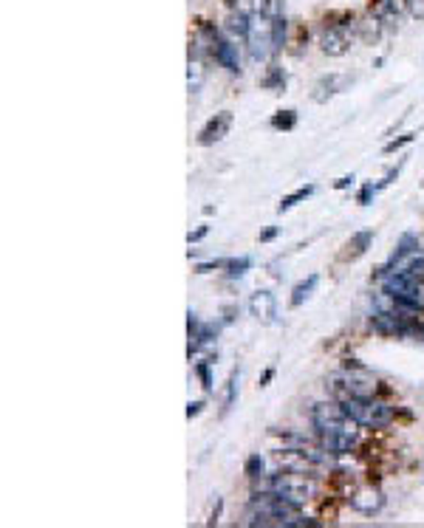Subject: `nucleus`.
Here are the masks:
<instances>
[{"instance_id":"nucleus-1","label":"nucleus","mask_w":424,"mask_h":528,"mask_svg":"<svg viewBox=\"0 0 424 528\" xmlns=\"http://www.w3.org/2000/svg\"><path fill=\"white\" fill-rule=\"evenodd\" d=\"M311 424L317 429L320 447L331 455H351L359 444V424L343 410L340 401H320L311 410Z\"/></svg>"},{"instance_id":"nucleus-2","label":"nucleus","mask_w":424,"mask_h":528,"mask_svg":"<svg viewBox=\"0 0 424 528\" xmlns=\"http://www.w3.org/2000/svg\"><path fill=\"white\" fill-rule=\"evenodd\" d=\"M328 393L334 395L337 401H348V398H371V395H379L382 384L376 376H371V373L365 367H345L340 373H334V376L328 379Z\"/></svg>"},{"instance_id":"nucleus-3","label":"nucleus","mask_w":424,"mask_h":528,"mask_svg":"<svg viewBox=\"0 0 424 528\" xmlns=\"http://www.w3.org/2000/svg\"><path fill=\"white\" fill-rule=\"evenodd\" d=\"M343 410L365 429H382L393 421L396 410L390 407L387 401H382L379 395H371V398H348V401H340Z\"/></svg>"},{"instance_id":"nucleus-4","label":"nucleus","mask_w":424,"mask_h":528,"mask_svg":"<svg viewBox=\"0 0 424 528\" xmlns=\"http://www.w3.org/2000/svg\"><path fill=\"white\" fill-rule=\"evenodd\" d=\"M266 491L271 494H278L280 500L291 503V506H306L311 497H314V483L309 478H302V472H278V475H271L266 483H263Z\"/></svg>"},{"instance_id":"nucleus-5","label":"nucleus","mask_w":424,"mask_h":528,"mask_svg":"<svg viewBox=\"0 0 424 528\" xmlns=\"http://www.w3.org/2000/svg\"><path fill=\"white\" fill-rule=\"evenodd\" d=\"M382 294L421 311L424 308V280L407 277V274H385L382 277Z\"/></svg>"},{"instance_id":"nucleus-6","label":"nucleus","mask_w":424,"mask_h":528,"mask_svg":"<svg viewBox=\"0 0 424 528\" xmlns=\"http://www.w3.org/2000/svg\"><path fill=\"white\" fill-rule=\"evenodd\" d=\"M247 43H249L252 59H263L271 48H275V35H271V20L269 17H260V14L252 17V28H249Z\"/></svg>"},{"instance_id":"nucleus-7","label":"nucleus","mask_w":424,"mask_h":528,"mask_svg":"<svg viewBox=\"0 0 424 528\" xmlns=\"http://www.w3.org/2000/svg\"><path fill=\"white\" fill-rule=\"evenodd\" d=\"M320 48L322 54L328 57H343L348 54L351 48V23H334V26H328L322 31V37H320Z\"/></svg>"},{"instance_id":"nucleus-8","label":"nucleus","mask_w":424,"mask_h":528,"mask_svg":"<svg viewBox=\"0 0 424 528\" xmlns=\"http://www.w3.org/2000/svg\"><path fill=\"white\" fill-rule=\"evenodd\" d=\"M229 128H232V113H229V110L215 113V116H212V119L204 124V128L198 130V144H201V147L218 144V141L229 133Z\"/></svg>"},{"instance_id":"nucleus-9","label":"nucleus","mask_w":424,"mask_h":528,"mask_svg":"<svg viewBox=\"0 0 424 528\" xmlns=\"http://www.w3.org/2000/svg\"><path fill=\"white\" fill-rule=\"evenodd\" d=\"M249 311L260 325H275L278 320V300L271 291H255L249 300Z\"/></svg>"},{"instance_id":"nucleus-10","label":"nucleus","mask_w":424,"mask_h":528,"mask_svg":"<svg viewBox=\"0 0 424 528\" xmlns=\"http://www.w3.org/2000/svg\"><path fill=\"white\" fill-rule=\"evenodd\" d=\"M351 506H354L359 514L371 517V514H376V511L385 506V497H382V491H376L374 486H365V489H356V491L351 494Z\"/></svg>"},{"instance_id":"nucleus-11","label":"nucleus","mask_w":424,"mask_h":528,"mask_svg":"<svg viewBox=\"0 0 424 528\" xmlns=\"http://www.w3.org/2000/svg\"><path fill=\"white\" fill-rule=\"evenodd\" d=\"M351 82V77H345V74H328V77H322L317 85H314V102H328L331 97H337L340 90H345V85Z\"/></svg>"},{"instance_id":"nucleus-12","label":"nucleus","mask_w":424,"mask_h":528,"mask_svg":"<svg viewBox=\"0 0 424 528\" xmlns=\"http://www.w3.org/2000/svg\"><path fill=\"white\" fill-rule=\"evenodd\" d=\"M402 6H405V0H374L371 12H374V20H379V23L387 26V28H393V26L399 23Z\"/></svg>"},{"instance_id":"nucleus-13","label":"nucleus","mask_w":424,"mask_h":528,"mask_svg":"<svg viewBox=\"0 0 424 528\" xmlns=\"http://www.w3.org/2000/svg\"><path fill=\"white\" fill-rule=\"evenodd\" d=\"M374 243V229H365V232H356L345 246H343V252H340V260L348 263V260H359L362 255L371 248Z\"/></svg>"},{"instance_id":"nucleus-14","label":"nucleus","mask_w":424,"mask_h":528,"mask_svg":"<svg viewBox=\"0 0 424 528\" xmlns=\"http://www.w3.org/2000/svg\"><path fill=\"white\" fill-rule=\"evenodd\" d=\"M212 57H215V62H221V66L232 74H240V59H238V46L227 37L218 35L215 40V51H212Z\"/></svg>"},{"instance_id":"nucleus-15","label":"nucleus","mask_w":424,"mask_h":528,"mask_svg":"<svg viewBox=\"0 0 424 528\" xmlns=\"http://www.w3.org/2000/svg\"><path fill=\"white\" fill-rule=\"evenodd\" d=\"M413 248H418V237H416L413 232H407V235H402V240L396 243V248H393V255L387 257V263H382V266H379V271H376V277L382 280V277H385V274H387V271H390L393 266H396V263H399V260H402L405 255H410V252H413Z\"/></svg>"},{"instance_id":"nucleus-16","label":"nucleus","mask_w":424,"mask_h":528,"mask_svg":"<svg viewBox=\"0 0 424 528\" xmlns=\"http://www.w3.org/2000/svg\"><path fill=\"white\" fill-rule=\"evenodd\" d=\"M387 274H407V277H421L424 280V248H413V252L405 255Z\"/></svg>"},{"instance_id":"nucleus-17","label":"nucleus","mask_w":424,"mask_h":528,"mask_svg":"<svg viewBox=\"0 0 424 528\" xmlns=\"http://www.w3.org/2000/svg\"><path fill=\"white\" fill-rule=\"evenodd\" d=\"M317 283H320V277H317V274H309L306 280H302V283H297L294 291H291V300H289L291 308H300L302 302H306V300L311 297V291L317 289Z\"/></svg>"},{"instance_id":"nucleus-18","label":"nucleus","mask_w":424,"mask_h":528,"mask_svg":"<svg viewBox=\"0 0 424 528\" xmlns=\"http://www.w3.org/2000/svg\"><path fill=\"white\" fill-rule=\"evenodd\" d=\"M249 28H252V17L244 14V12L232 14L229 23H227V31L232 35V40H235V37H238V40H247V37H249Z\"/></svg>"},{"instance_id":"nucleus-19","label":"nucleus","mask_w":424,"mask_h":528,"mask_svg":"<svg viewBox=\"0 0 424 528\" xmlns=\"http://www.w3.org/2000/svg\"><path fill=\"white\" fill-rule=\"evenodd\" d=\"M201 85H204V62H201V57L190 54V62H187V88H190V93H198Z\"/></svg>"},{"instance_id":"nucleus-20","label":"nucleus","mask_w":424,"mask_h":528,"mask_svg":"<svg viewBox=\"0 0 424 528\" xmlns=\"http://www.w3.org/2000/svg\"><path fill=\"white\" fill-rule=\"evenodd\" d=\"M309 195H314V184H306V186H300V190H294L291 195H286V198L280 201V206H278V212H289L291 206H297L300 201H306Z\"/></svg>"},{"instance_id":"nucleus-21","label":"nucleus","mask_w":424,"mask_h":528,"mask_svg":"<svg viewBox=\"0 0 424 528\" xmlns=\"http://www.w3.org/2000/svg\"><path fill=\"white\" fill-rule=\"evenodd\" d=\"M244 472H247V478H252V480L266 478V460H263L258 452L249 455V458H247V466H244Z\"/></svg>"},{"instance_id":"nucleus-22","label":"nucleus","mask_w":424,"mask_h":528,"mask_svg":"<svg viewBox=\"0 0 424 528\" xmlns=\"http://www.w3.org/2000/svg\"><path fill=\"white\" fill-rule=\"evenodd\" d=\"M294 124H297V113L294 110H280L271 116V128L275 130H294Z\"/></svg>"},{"instance_id":"nucleus-23","label":"nucleus","mask_w":424,"mask_h":528,"mask_svg":"<svg viewBox=\"0 0 424 528\" xmlns=\"http://www.w3.org/2000/svg\"><path fill=\"white\" fill-rule=\"evenodd\" d=\"M238 382H240V370H232V376L227 382V393H224V413L232 410V404L238 398Z\"/></svg>"},{"instance_id":"nucleus-24","label":"nucleus","mask_w":424,"mask_h":528,"mask_svg":"<svg viewBox=\"0 0 424 528\" xmlns=\"http://www.w3.org/2000/svg\"><path fill=\"white\" fill-rule=\"evenodd\" d=\"M229 271V277H240V274H247L252 268V257H238V260H227L224 266Z\"/></svg>"},{"instance_id":"nucleus-25","label":"nucleus","mask_w":424,"mask_h":528,"mask_svg":"<svg viewBox=\"0 0 424 528\" xmlns=\"http://www.w3.org/2000/svg\"><path fill=\"white\" fill-rule=\"evenodd\" d=\"M263 88H278V90H283V88H286V77H283L278 68H271V74L263 79Z\"/></svg>"},{"instance_id":"nucleus-26","label":"nucleus","mask_w":424,"mask_h":528,"mask_svg":"<svg viewBox=\"0 0 424 528\" xmlns=\"http://www.w3.org/2000/svg\"><path fill=\"white\" fill-rule=\"evenodd\" d=\"M209 367H212V362H198V376H201V387L204 390H212V373H209Z\"/></svg>"},{"instance_id":"nucleus-27","label":"nucleus","mask_w":424,"mask_h":528,"mask_svg":"<svg viewBox=\"0 0 424 528\" xmlns=\"http://www.w3.org/2000/svg\"><path fill=\"white\" fill-rule=\"evenodd\" d=\"M413 139H416V133H405V136H399V139H393V141L385 144V153H396V150H402L405 144H410Z\"/></svg>"},{"instance_id":"nucleus-28","label":"nucleus","mask_w":424,"mask_h":528,"mask_svg":"<svg viewBox=\"0 0 424 528\" xmlns=\"http://www.w3.org/2000/svg\"><path fill=\"white\" fill-rule=\"evenodd\" d=\"M405 9L410 12V17L424 20V0H405Z\"/></svg>"},{"instance_id":"nucleus-29","label":"nucleus","mask_w":424,"mask_h":528,"mask_svg":"<svg viewBox=\"0 0 424 528\" xmlns=\"http://www.w3.org/2000/svg\"><path fill=\"white\" fill-rule=\"evenodd\" d=\"M374 195H376V186H374V184H365V186H362V190H359V198H356V201H359L362 206H368Z\"/></svg>"},{"instance_id":"nucleus-30","label":"nucleus","mask_w":424,"mask_h":528,"mask_svg":"<svg viewBox=\"0 0 424 528\" xmlns=\"http://www.w3.org/2000/svg\"><path fill=\"white\" fill-rule=\"evenodd\" d=\"M402 164H405V162H402ZM402 164H399L396 170H390V173H387V175H385V178H382L379 184H376V193H379V190H385V186H390L393 181H396V175H399V170H402Z\"/></svg>"},{"instance_id":"nucleus-31","label":"nucleus","mask_w":424,"mask_h":528,"mask_svg":"<svg viewBox=\"0 0 424 528\" xmlns=\"http://www.w3.org/2000/svg\"><path fill=\"white\" fill-rule=\"evenodd\" d=\"M206 407V401L204 398H198V401H190L187 404V418H195V415H201V410Z\"/></svg>"},{"instance_id":"nucleus-32","label":"nucleus","mask_w":424,"mask_h":528,"mask_svg":"<svg viewBox=\"0 0 424 528\" xmlns=\"http://www.w3.org/2000/svg\"><path fill=\"white\" fill-rule=\"evenodd\" d=\"M354 181H356V178H354V175H343V178H340V181H337V184H334V190H348V186H351V184H354Z\"/></svg>"},{"instance_id":"nucleus-33","label":"nucleus","mask_w":424,"mask_h":528,"mask_svg":"<svg viewBox=\"0 0 424 528\" xmlns=\"http://www.w3.org/2000/svg\"><path fill=\"white\" fill-rule=\"evenodd\" d=\"M204 235H206V226H198L195 232H190V235H187V243H198Z\"/></svg>"},{"instance_id":"nucleus-34","label":"nucleus","mask_w":424,"mask_h":528,"mask_svg":"<svg viewBox=\"0 0 424 528\" xmlns=\"http://www.w3.org/2000/svg\"><path fill=\"white\" fill-rule=\"evenodd\" d=\"M275 237H278V226H271V229H266L260 235V243H269V240H275Z\"/></svg>"},{"instance_id":"nucleus-35","label":"nucleus","mask_w":424,"mask_h":528,"mask_svg":"<svg viewBox=\"0 0 424 528\" xmlns=\"http://www.w3.org/2000/svg\"><path fill=\"white\" fill-rule=\"evenodd\" d=\"M235 314H238V308H235V305H227V308H224V322H232Z\"/></svg>"},{"instance_id":"nucleus-36","label":"nucleus","mask_w":424,"mask_h":528,"mask_svg":"<svg viewBox=\"0 0 424 528\" xmlns=\"http://www.w3.org/2000/svg\"><path fill=\"white\" fill-rule=\"evenodd\" d=\"M271 376H275V370H266L263 379H260V387H266V382H271Z\"/></svg>"},{"instance_id":"nucleus-37","label":"nucleus","mask_w":424,"mask_h":528,"mask_svg":"<svg viewBox=\"0 0 424 528\" xmlns=\"http://www.w3.org/2000/svg\"><path fill=\"white\" fill-rule=\"evenodd\" d=\"M224 3H227V6H235V3H238V0H224Z\"/></svg>"}]
</instances>
